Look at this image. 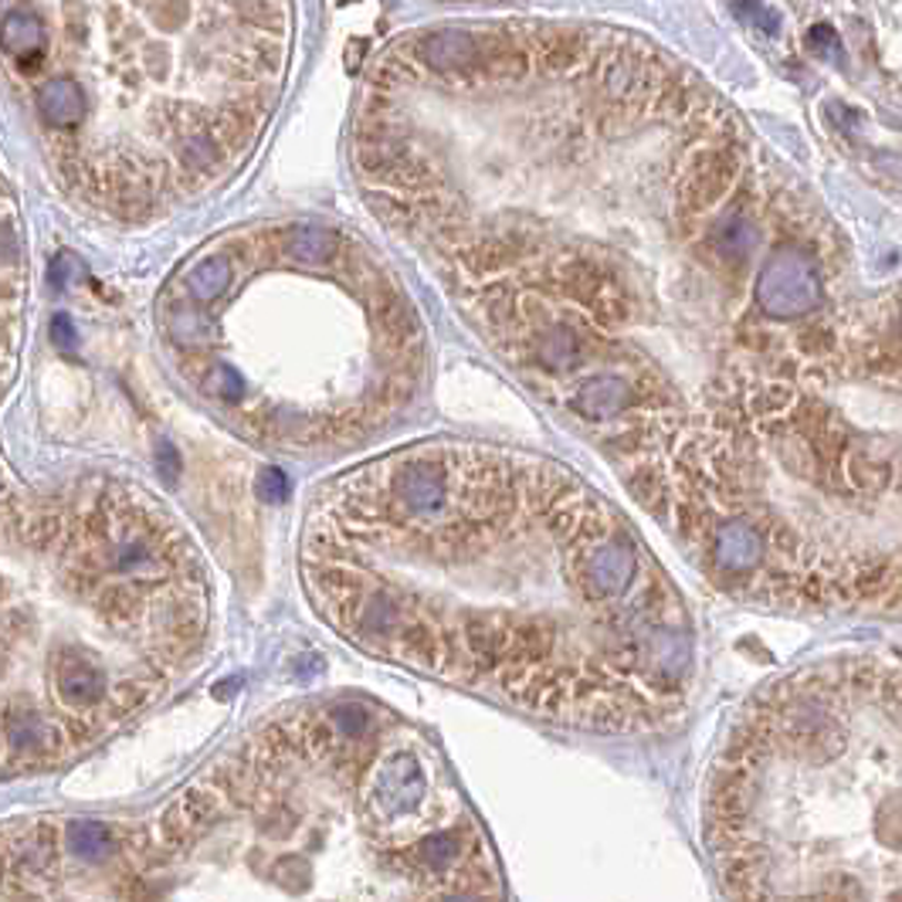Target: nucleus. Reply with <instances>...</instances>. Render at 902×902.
<instances>
[{"label": "nucleus", "mask_w": 902, "mask_h": 902, "mask_svg": "<svg viewBox=\"0 0 902 902\" xmlns=\"http://www.w3.org/2000/svg\"><path fill=\"white\" fill-rule=\"evenodd\" d=\"M38 110L48 126L55 129H75L85 116V95L82 85L72 79H51L38 92Z\"/></svg>", "instance_id": "4"}, {"label": "nucleus", "mask_w": 902, "mask_h": 902, "mask_svg": "<svg viewBox=\"0 0 902 902\" xmlns=\"http://www.w3.org/2000/svg\"><path fill=\"white\" fill-rule=\"evenodd\" d=\"M282 248L292 261L305 269H323L340 251V235L320 225H296L282 235Z\"/></svg>", "instance_id": "5"}, {"label": "nucleus", "mask_w": 902, "mask_h": 902, "mask_svg": "<svg viewBox=\"0 0 902 902\" xmlns=\"http://www.w3.org/2000/svg\"><path fill=\"white\" fill-rule=\"evenodd\" d=\"M805 44L815 51V55H825V48H828V55H831V51H838V34H834L831 24H815L808 31V38H805Z\"/></svg>", "instance_id": "14"}, {"label": "nucleus", "mask_w": 902, "mask_h": 902, "mask_svg": "<svg viewBox=\"0 0 902 902\" xmlns=\"http://www.w3.org/2000/svg\"><path fill=\"white\" fill-rule=\"evenodd\" d=\"M302 588L346 645L604 733L678 719L696 631L634 526L560 465L414 448L330 483L305 512Z\"/></svg>", "instance_id": "1"}, {"label": "nucleus", "mask_w": 902, "mask_h": 902, "mask_svg": "<svg viewBox=\"0 0 902 902\" xmlns=\"http://www.w3.org/2000/svg\"><path fill=\"white\" fill-rule=\"evenodd\" d=\"M62 693L75 706H92V703H99L105 696V678L92 665H82V668H75V672L65 675Z\"/></svg>", "instance_id": "10"}, {"label": "nucleus", "mask_w": 902, "mask_h": 902, "mask_svg": "<svg viewBox=\"0 0 902 902\" xmlns=\"http://www.w3.org/2000/svg\"><path fill=\"white\" fill-rule=\"evenodd\" d=\"M8 729H11V739L18 743V747H38V743L51 739V726L38 713H14L8 719Z\"/></svg>", "instance_id": "12"}, {"label": "nucleus", "mask_w": 902, "mask_h": 902, "mask_svg": "<svg viewBox=\"0 0 902 902\" xmlns=\"http://www.w3.org/2000/svg\"><path fill=\"white\" fill-rule=\"evenodd\" d=\"M757 302L770 320H801V315L815 312L825 302L818 261L794 245L770 251L757 276Z\"/></svg>", "instance_id": "3"}, {"label": "nucleus", "mask_w": 902, "mask_h": 902, "mask_svg": "<svg viewBox=\"0 0 902 902\" xmlns=\"http://www.w3.org/2000/svg\"><path fill=\"white\" fill-rule=\"evenodd\" d=\"M0 48L14 59L38 55V51L44 48V24L28 11H11L4 21H0Z\"/></svg>", "instance_id": "7"}, {"label": "nucleus", "mask_w": 902, "mask_h": 902, "mask_svg": "<svg viewBox=\"0 0 902 902\" xmlns=\"http://www.w3.org/2000/svg\"><path fill=\"white\" fill-rule=\"evenodd\" d=\"M709 238H713V248L719 258L736 261V258H747L750 245L757 241V225L747 215H726L713 225Z\"/></svg>", "instance_id": "8"}, {"label": "nucleus", "mask_w": 902, "mask_h": 902, "mask_svg": "<svg viewBox=\"0 0 902 902\" xmlns=\"http://www.w3.org/2000/svg\"><path fill=\"white\" fill-rule=\"evenodd\" d=\"M170 333H174V340L180 343V346H204L207 343V336H210V326H207V320L200 312H194V309H177L174 312V320H170Z\"/></svg>", "instance_id": "11"}, {"label": "nucleus", "mask_w": 902, "mask_h": 902, "mask_svg": "<svg viewBox=\"0 0 902 902\" xmlns=\"http://www.w3.org/2000/svg\"><path fill=\"white\" fill-rule=\"evenodd\" d=\"M51 340H55V346L65 353L79 350V333H75V323L69 320V315H55V320H51Z\"/></svg>", "instance_id": "13"}, {"label": "nucleus", "mask_w": 902, "mask_h": 902, "mask_svg": "<svg viewBox=\"0 0 902 902\" xmlns=\"http://www.w3.org/2000/svg\"><path fill=\"white\" fill-rule=\"evenodd\" d=\"M261 496H269V499L286 496V475H282L279 468H272V471H265V475H261Z\"/></svg>", "instance_id": "15"}, {"label": "nucleus", "mask_w": 902, "mask_h": 902, "mask_svg": "<svg viewBox=\"0 0 902 902\" xmlns=\"http://www.w3.org/2000/svg\"><path fill=\"white\" fill-rule=\"evenodd\" d=\"M69 848L79 856V859H89V862H99L113 852V834L102 821H72L69 825Z\"/></svg>", "instance_id": "9"}, {"label": "nucleus", "mask_w": 902, "mask_h": 902, "mask_svg": "<svg viewBox=\"0 0 902 902\" xmlns=\"http://www.w3.org/2000/svg\"><path fill=\"white\" fill-rule=\"evenodd\" d=\"M899 665L848 655L739 713L706 841L729 902H899Z\"/></svg>", "instance_id": "2"}, {"label": "nucleus", "mask_w": 902, "mask_h": 902, "mask_svg": "<svg viewBox=\"0 0 902 902\" xmlns=\"http://www.w3.org/2000/svg\"><path fill=\"white\" fill-rule=\"evenodd\" d=\"M164 462H167V475H170V479H174V475H177V452H174V448H170L167 442L160 445V465H164Z\"/></svg>", "instance_id": "16"}, {"label": "nucleus", "mask_w": 902, "mask_h": 902, "mask_svg": "<svg viewBox=\"0 0 902 902\" xmlns=\"http://www.w3.org/2000/svg\"><path fill=\"white\" fill-rule=\"evenodd\" d=\"M231 258L228 255H207V258H200L194 269L184 276V286H187V292H190V299H197V302H215L218 296H225L228 292V286H231Z\"/></svg>", "instance_id": "6"}]
</instances>
